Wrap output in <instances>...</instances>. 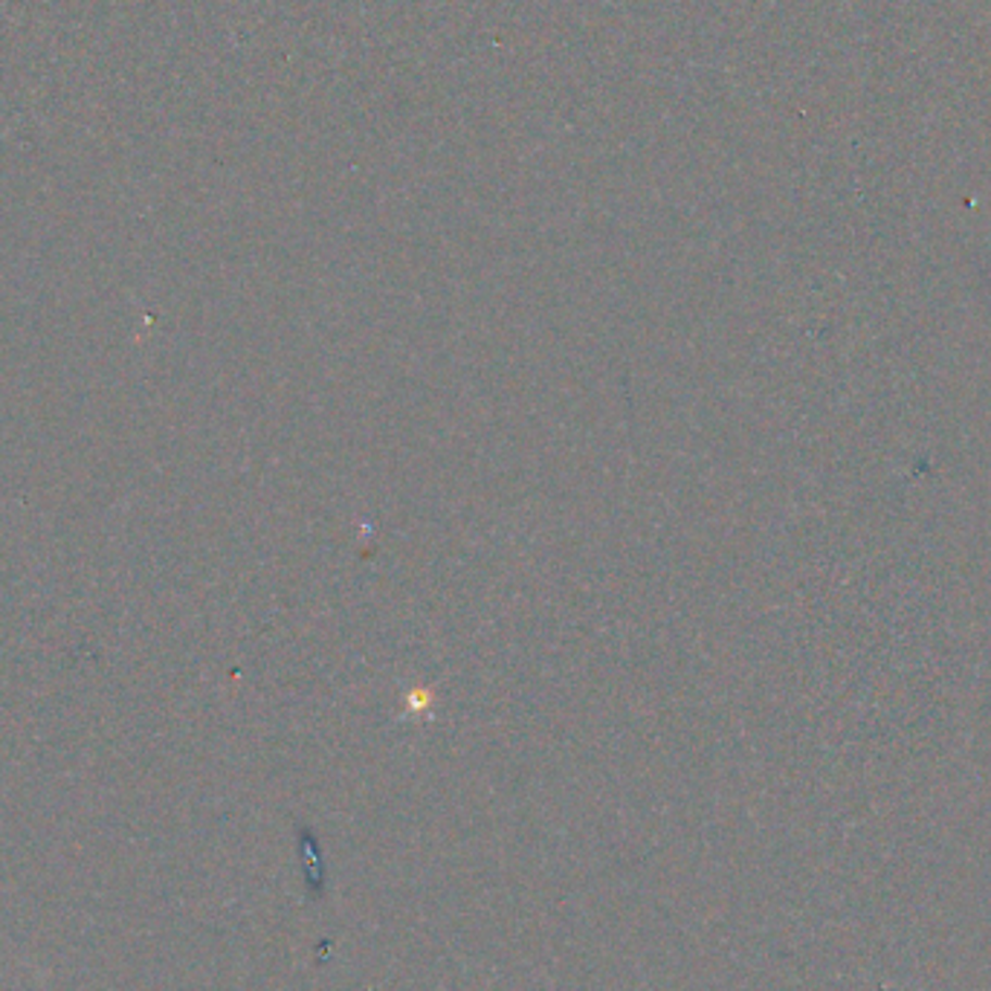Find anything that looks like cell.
Masks as SVG:
<instances>
[{
  "mask_svg": "<svg viewBox=\"0 0 991 991\" xmlns=\"http://www.w3.org/2000/svg\"><path fill=\"white\" fill-rule=\"evenodd\" d=\"M311 841H313V838H308V835H304V864H308V881H313V885H319V881H322V867H319V858H316V850H311Z\"/></svg>",
  "mask_w": 991,
  "mask_h": 991,
  "instance_id": "6da1fadb",
  "label": "cell"
}]
</instances>
